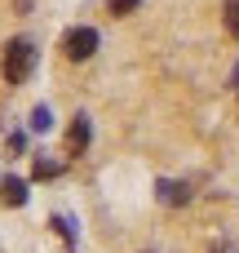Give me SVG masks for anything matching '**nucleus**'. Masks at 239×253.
I'll return each instance as SVG.
<instances>
[{"mask_svg": "<svg viewBox=\"0 0 239 253\" xmlns=\"http://www.w3.org/2000/svg\"><path fill=\"white\" fill-rule=\"evenodd\" d=\"M49 227H53V231L62 236V245H71V249H75V227H71V222H67L62 213H53V218H49Z\"/></svg>", "mask_w": 239, "mask_h": 253, "instance_id": "0eeeda50", "label": "nucleus"}, {"mask_svg": "<svg viewBox=\"0 0 239 253\" xmlns=\"http://www.w3.org/2000/svg\"><path fill=\"white\" fill-rule=\"evenodd\" d=\"M0 71H4L9 84H27L31 71H35V44L22 40V36L9 40V44H4V58H0Z\"/></svg>", "mask_w": 239, "mask_h": 253, "instance_id": "f257e3e1", "label": "nucleus"}, {"mask_svg": "<svg viewBox=\"0 0 239 253\" xmlns=\"http://www.w3.org/2000/svg\"><path fill=\"white\" fill-rule=\"evenodd\" d=\"M62 49H67V58L84 62V58H93V49H98V31H93V27H71V31L62 36Z\"/></svg>", "mask_w": 239, "mask_h": 253, "instance_id": "f03ea898", "label": "nucleus"}, {"mask_svg": "<svg viewBox=\"0 0 239 253\" xmlns=\"http://www.w3.org/2000/svg\"><path fill=\"white\" fill-rule=\"evenodd\" d=\"M31 178H35V182H53V178H62V165L49 160V156H35V160H31Z\"/></svg>", "mask_w": 239, "mask_h": 253, "instance_id": "39448f33", "label": "nucleus"}, {"mask_svg": "<svg viewBox=\"0 0 239 253\" xmlns=\"http://www.w3.org/2000/svg\"><path fill=\"white\" fill-rule=\"evenodd\" d=\"M226 31L239 40V0H226Z\"/></svg>", "mask_w": 239, "mask_h": 253, "instance_id": "1a4fd4ad", "label": "nucleus"}, {"mask_svg": "<svg viewBox=\"0 0 239 253\" xmlns=\"http://www.w3.org/2000/svg\"><path fill=\"white\" fill-rule=\"evenodd\" d=\"M0 200H4L9 209H22V205H27V182H22V178H0Z\"/></svg>", "mask_w": 239, "mask_h": 253, "instance_id": "20e7f679", "label": "nucleus"}, {"mask_svg": "<svg viewBox=\"0 0 239 253\" xmlns=\"http://www.w3.org/2000/svg\"><path fill=\"white\" fill-rule=\"evenodd\" d=\"M186 196H191V191H186L182 182H160V200H164V205H186Z\"/></svg>", "mask_w": 239, "mask_h": 253, "instance_id": "423d86ee", "label": "nucleus"}, {"mask_svg": "<svg viewBox=\"0 0 239 253\" xmlns=\"http://www.w3.org/2000/svg\"><path fill=\"white\" fill-rule=\"evenodd\" d=\"M137 4H142V0H106V9H111L115 18H124V13H133Z\"/></svg>", "mask_w": 239, "mask_h": 253, "instance_id": "9d476101", "label": "nucleus"}, {"mask_svg": "<svg viewBox=\"0 0 239 253\" xmlns=\"http://www.w3.org/2000/svg\"><path fill=\"white\" fill-rule=\"evenodd\" d=\"M89 138H93V125H89V116H75V120H71V129H67V147L80 156V151L89 147Z\"/></svg>", "mask_w": 239, "mask_h": 253, "instance_id": "7ed1b4c3", "label": "nucleus"}, {"mask_svg": "<svg viewBox=\"0 0 239 253\" xmlns=\"http://www.w3.org/2000/svg\"><path fill=\"white\" fill-rule=\"evenodd\" d=\"M27 125H31V129H35V133H44V129H49V125H53V116H49V107H35V111H31V120H27Z\"/></svg>", "mask_w": 239, "mask_h": 253, "instance_id": "6e6552de", "label": "nucleus"}]
</instances>
